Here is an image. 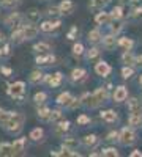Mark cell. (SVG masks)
<instances>
[{
    "label": "cell",
    "instance_id": "6da1fadb",
    "mask_svg": "<svg viewBox=\"0 0 142 157\" xmlns=\"http://www.w3.org/2000/svg\"><path fill=\"white\" fill-rule=\"evenodd\" d=\"M25 121H27V116L25 113L19 112V110H13V115L10 118V121L6 123V126L3 127L5 134L11 135V137H19L24 130Z\"/></svg>",
    "mask_w": 142,
    "mask_h": 157
},
{
    "label": "cell",
    "instance_id": "7a4b0ae2",
    "mask_svg": "<svg viewBox=\"0 0 142 157\" xmlns=\"http://www.w3.org/2000/svg\"><path fill=\"white\" fill-rule=\"evenodd\" d=\"M29 88L25 80H14V82H8L6 83V96L11 98L16 102H24L27 98Z\"/></svg>",
    "mask_w": 142,
    "mask_h": 157
},
{
    "label": "cell",
    "instance_id": "3957f363",
    "mask_svg": "<svg viewBox=\"0 0 142 157\" xmlns=\"http://www.w3.org/2000/svg\"><path fill=\"white\" fill-rule=\"evenodd\" d=\"M139 140V134L134 127H131L130 124H126L123 127H120V135H119V146H123V148H130V146H134Z\"/></svg>",
    "mask_w": 142,
    "mask_h": 157
},
{
    "label": "cell",
    "instance_id": "277c9868",
    "mask_svg": "<svg viewBox=\"0 0 142 157\" xmlns=\"http://www.w3.org/2000/svg\"><path fill=\"white\" fill-rule=\"evenodd\" d=\"M3 27L8 29V30H14L18 27H21V25L25 24V16L24 13H21L19 10H11L8 14L3 17Z\"/></svg>",
    "mask_w": 142,
    "mask_h": 157
},
{
    "label": "cell",
    "instance_id": "5b68a950",
    "mask_svg": "<svg viewBox=\"0 0 142 157\" xmlns=\"http://www.w3.org/2000/svg\"><path fill=\"white\" fill-rule=\"evenodd\" d=\"M92 94H93V101H95L96 110L103 109L104 105H108L109 102H112V93H111V91H109L104 85L96 86V88L92 91Z\"/></svg>",
    "mask_w": 142,
    "mask_h": 157
},
{
    "label": "cell",
    "instance_id": "8992f818",
    "mask_svg": "<svg viewBox=\"0 0 142 157\" xmlns=\"http://www.w3.org/2000/svg\"><path fill=\"white\" fill-rule=\"evenodd\" d=\"M71 129H73V123L65 118V120H62V121L51 126V134L57 140H63L65 137H68L71 134Z\"/></svg>",
    "mask_w": 142,
    "mask_h": 157
},
{
    "label": "cell",
    "instance_id": "52a82bcc",
    "mask_svg": "<svg viewBox=\"0 0 142 157\" xmlns=\"http://www.w3.org/2000/svg\"><path fill=\"white\" fill-rule=\"evenodd\" d=\"M67 80L74 85V86H79V85H84L87 80H88V71L82 66H76L70 71L68 77H67Z\"/></svg>",
    "mask_w": 142,
    "mask_h": 157
},
{
    "label": "cell",
    "instance_id": "ba28073f",
    "mask_svg": "<svg viewBox=\"0 0 142 157\" xmlns=\"http://www.w3.org/2000/svg\"><path fill=\"white\" fill-rule=\"evenodd\" d=\"M35 66L38 68H43V69H47V68H52L59 63V58L54 52H47V54H36L35 58Z\"/></svg>",
    "mask_w": 142,
    "mask_h": 157
},
{
    "label": "cell",
    "instance_id": "9c48e42d",
    "mask_svg": "<svg viewBox=\"0 0 142 157\" xmlns=\"http://www.w3.org/2000/svg\"><path fill=\"white\" fill-rule=\"evenodd\" d=\"M40 32L41 35H55L57 30L62 29V17H55V19H43L40 24Z\"/></svg>",
    "mask_w": 142,
    "mask_h": 157
},
{
    "label": "cell",
    "instance_id": "30bf717a",
    "mask_svg": "<svg viewBox=\"0 0 142 157\" xmlns=\"http://www.w3.org/2000/svg\"><path fill=\"white\" fill-rule=\"evenodd\" d=\"M29 151V137H16L13 140V157H22Z\"/></svg>",
    "mask_w": 142,
    "mask_h": 157
},
{
    "label": "cell",
    "instance_id": "8fae6325",
    "mask_svg": "<svg viewBox=\"0 0 142 157\" xmlns=\"http://www.w3.org/2000/svg\"><path fill=\"white\" fill-rule=\"evenodd\" d=\"M65 82V74L62 71H55L52 74L46 72V78H44V85L51 90H55V88H60L62 83Z\"/></svg>",
    "mask_w": 142,
    "mask_h": 157
},
{
    "label": "cell",
    "instance_id": "7c38bea8",
    "mask_svg": "<svg viewBox=\"0 0 142 157\" xmlns=\"http://www.w3.org/2000/svg\"><path fill=\"white\" fill-rule=\"evenodd\" d=\"M130 98V90H128L126 85L120 83V85H115L114 91H112V102L120 105V104H125Z\"/></svg>",
    "mask_w": 142,
    "mask_h": 157
},
{
    "label": "cell",
    "instance_id": "4fadbf2b",
    "mask_svg": "<svg viewBox=\"0 0 142 157\" xmlns=\"http://www.w3.org/2000/svg\"><path fill=\"white\" fill-rule=\"evenodd\" d=\"M99 120L104 123V124H119L120 123V116L119 112H115L114 109H99Z\"/></svg>",
    "mask_w": 142,
    "mask_h": 157
},
{
    "label": "cell",
    "instance_id": "5bb4252c",
    "mask_svg": "<svg viewBox=\"0 0 142 157\" xmlns=\"http://www.w3.org/2000/svg\"><path fill=\"white\" fill-rule=\"evenodd\" d=\"M112 71H114V68L111 66L106 60H103V58L98 60L96 63H93V72L98 77H101V78H108L112 74Z\"/></svg>",
    "mask_w": 142,
    "mask_h": 157
},
{
    "label": "cell",
    "instance_id": "9a60e30c",
    "mask_svg": "<svg viewBox=\"0 0 142 157\" xmlns=\"http://www.w3.org/2000/svg\"><path fill=\"white\" fill-rule=\"evenodd\" d=\"M44 78H46V72L43 68H35L30 71V74L27 75V82L30 86H38V85H44Z\"/></svg>",
    "mask_w": 142,
    "mask_h": 157
},
{
    "label": "cell",
    "instance_id": "2e32d148",
    "mask_svg": "<svg viewBox=\"0 0 142 157\" xmlns=\"http://www.w3.org/2000/svg\"><path fill=\"white\" fill-rule=\"evenodd\" d=\"M22 30H24V38H25V43L29 41H35V39L40 36V25L38 24H32V22H25L22 25Z\"/></svg>",
    "mask_w": 142,
    "mask_h": 157
},
{
    "label": "cell",
    "instance_id": "e0dca14e",
    "mask_svg": "<svg viewBox=\"0 0 142 157\" xmlns=\"http://www.w3.org/2000/svg\"><path fill=\"white\" fill-rule=\"evenodd\" d=\"M119 36L117 35H114L111 32L104 33L103 35V39H101V47L104 49L106 52H112L115 49H119Z\"/></svg>",
    "mask_w": 142,
    "mask_h": 157
},
{
    "label": "cell",
    "instance_id": "ac0fdd59",
    "mask_svg": "<svg viewBox=\"0 0 142 157\" xmlns=\"http://www.w3.org/2000/svg\"><path fill=\"white\" fill-rule=\"evenodd\" d=\"M99 145H101V138L96 134H87V135L81 137V146L84 149L92 151V149L99 148Z\"/></svg>",
    "mask_w": 142,
    "mask_h": 157
},
{
    "label": "cell",
    "instance_id": "d6986e66",
    "mask_svg": "<svg viewBox=\"0 0 142 157\" xmlns=\"http://www.w3.org/2000/svg\"><path fill=\"white\" fill-rule=\"evenodd\" d=\"M29 140L33 143V145H43L46 141V130L41 126H36L32 127L30 132H29Z\"/></svg>",
    "mask_w": 142,
    "mask_h": 157
},
{
    "label": "cell",
    "instance_id": "ffe728a7",
    "mask_svg": "<svg viewBox=\"0 0 142 157\" xmlns=\"http://www.w3.org/2000/svg\"><path fill=\"white\" fill-rule=\"evenodd\" d=\"M60 148L67 149V151L77 152V151H79V148H82L81 146V138H76L73 135H68V137H65L63 140H60Z\"/></svg>",
    "mask_w": 142,
    "mask_h": 157
},
{
    "label": "cell",
    "instance_id": "44dd1931",
    "mask_svg": "<svg viewBox=\"0 0 142 157\" xmlns=\"http://www.w3.org/2000/svg\"><path fill=\"white\" fill-rule=\"evenodd\" d=\"M125 104H126L128 113L142 115V98H140V96H130Z\"/></svg>",
    "mask_w": 142,
    "mask_h": 157
},
{
    "label": "cell",
    "instance_id": "7402d4cb",
    "mask_svg": "<svg viewBox=\"0 0 142 157\" xmlns=\"http://www.w3.org/2000/svg\"><path fill=\"white\" fill-rule=\"evenodd\" d=\"M103 49L101 46H90L87 50H85V55H84V60L87 63H96L98 60H101V55H103Z\"/></svg>",
    "mask_w": 142,
    "mask_h": 157
},
{
    "label": "cell",
    "instance_id": "603a6c76",
    "mask_svg": "<svg viewBox=\"0 0 142 157\" xmlns=\"http://www.w3.org/2000/svg\"><path fill=\"white\" fill-rule=\"evenodd\" d=\"M24 16H25V22H32V24H40L44 17L43 11L40 8H35V6L29 8L27 11H24Z\"/></svg>",
    "mask_w": 142,
    "mask_h": 157
},
{
    "label": "cell",
    "instance_id": "cb8c5ba5",
    "mask_svg": "<svg viewBox=\"0 0 142 157\" xmlns=\"http://www.w3.org/2000/svg\"><path fill=\"white\" fill-rule=\"evenodd\" d=\"M74 98H76V96L71 93V91H62V93L57 94V98H55V105L68 110V107L71 105V102H73Z\"/></svg>",
    "mask_w": 142,
    "mask_h": 157
},
{
    "label": "cell",
    "instance_id": "d4e9b609",
    "mask_svg": "<svg viewBox=\"0 0 142 157\" xmlns=\"http://www.w3.org/2000/svg\"><path fill=\"white\" fill-rule=\"evenodd\" d=\"M93 22H95V25H98V27H108V25L112 22L111 11L101 10V11L95 13V16H93Z\"/></svg>",
    "mask_w": 142,
    "mask_h": 157
},
{
    "label": "cell",
    "instance_id": "484cf974",
    "mask_svg": "<svg viewBox=\"0 0 142 157\" xmlns=\"http://www.w3.org/2000/svg\"><path fill=\"white\" fill-rule=\"evenodd\" d=\"M103 30H101V27H93L92 30H88V33H87V43L90 44V46H101V39H103Z\"/></svg>",
    "mask_w": 142,
    "mask_h": 157
},
{
    "label": "cell",
    "instance_id": "4316f807",
    "mask_svg": "<svg viewBox=\"0 0 142 157\" xmlns=\"http://www.w3.org/2000/svg\"><path fill=\"white\" fill-rule=\"evenodd\" d=\"M51 112H52V109H51L47 104H44V105H38L36 110H35V115H36V120L40 123H44V124H49V118H51Z\"/></svg>",
    "mask_w": 142,
    "mask_h": 157
},
{
    "label": "cell",
    "instance_id": "83f0119b",
    "mask_svg": "<svg viewBox=\"0 0 142 157\" xmlns=\"http://www.w3.org/2000/svg\"><path fill=\"white\" fill-rule=\"evenodd\" d=\"M128 17H125V19H120V21H112L109 25H108V32H111V33H114V35H117V36H120L122 33H123V30H125V27H126V24H128Z\"/></svg>",
    "mask_w": 142,
    "mask_h": 157
},
{
    "label": "cell",
    "instance_id": "f1b7e54d",
    "mask_svg": "<svg viewBox=\"0 0 142 157\" xmlns=\"http://www.w3.org/2000/svg\"><path fill=\"white\" fill-rule=\"evenodd\" d=\"M59 8H60L62 16H71L73 13L76 11L77 5H76L74 0H60V2H59Z\"/></svg>",
    "mask_w": 142,
    "mask_h": 157
},
{
    "label": "cell",
    "instance_id": "f546056e",
    "mask_svg": "<svg viewBox=\"0 0 142 157\" xmlns=\"http://www.w3.org/2000/svg\"><path fill=\"white\" fill-rule=\"evenodd\" d=\"M8 39L10 43H13L14 46H19V44H24L25 43V38H24V30H22V25L14 30H10V35H8Z\"/></svg>",
    "mask_w": 142,
    "mask_h": 157
},
{
    "label": "cell",
    "instance_id": "4dcf8cb0",
    "mask_svg": "<svg viewBox=\"0 0 142 157\" xmlns=\"http://www.w3.org/2000/svg\"><path fill=\"white\" fill-rule=\"evenodd\" d=\"M32 52L36 54H47V52H54V46L47 41H36L32 46Z\"/></svg>",
    "mask_w": 142,
    "mask_h": 157
},
{
    "label": "cell",
    "instance_id": "1f68e13d",
    "mask_svg": "<svg viewBox=\"0 0 142 157\" xmlns=\"http://www.w3.org/2000/svg\"><path fill=\"white\" fill-rule=\"evenodd\" d=\"M85 46H84V43H81V41H74L73 43V46H71V57L74 58V60H84V55H85Z\"/></svg>",
    "mask_w": 142,
    "mask_h": 157
},
{
    "label": "cell",
    "instance_id": "d6a6232c",
    "mask_svg": "<svg viewBox=\"0 0 142 157\" xmlns=\"http://www.w3.org/2000/svg\"><path fill=\"white\" fill-rule=\"evenodd\" d=\"M119 49L120 50H134L136 47V41L134 38H130V36H119Z\"/></svg>",
    "mask_w": 142,
    "mask_h": 157
},
{
    "label": "cell",
    "instance_id": "836d02e7",
    "mask_svg": "<svg viewBox=\"0 0 142 157\" xmlns=\"http://www.w3.org/2000/svg\"><path fill=\"white\" fill-rule=\"evenodd\" d=\"M47 101H49V93H47V91H43V90L36 91V93L32 96V102H33L35 107L44 105V104H47Z\"/></svg>",
    "mask_w": 142,
    "mask_h": 157
},
{
    "label": "cell",
    "instance_id": "e575fe53",
    "mask_svg": "<svg viewBox=\"0 0 142 157\" xmlns=\"http://www.w3.org/2000/svg\"><path fill=\"white\" fill-rule=\"evenodd\" d=\"M62 120H65V109L55 105V107L52 109V112H51L49 124L52 126V124H55V123H59V121H62Z\"/></svg>",
    "mask_w": 142,
    "mask_h": 157
},
{
    "label": "cell",
    "instance_id": "d590c367",
    "mask_svg": "<svg viewBox=\"0 0 142 157\" xmlns=\"http://www.w3.org/2000/svg\"><path fill=\"white\" fill-rule=\"evenodd\" d=\"M120 63L122 64H128V66H134V63H136V54H134V50H122V54H120Z\"/></svg>",
    "mask_w": 142,
    "mask_h": 157
},
{
    "label": "cell",
    "instance_id": "8d00e7d4",
    "mask_svg": "<svg viewBox=\"0 0 142 157\" xmlns=\"http://www.w3.org/2000/svg\"><path fill=\"white\" fill-rule=\"evenodd\" d=\"M43 14L44 17H49V19H55V17H63L62 13H60V8H59V3L57 5H47L44 10H43Z\"/></svg>",
    "mask_w": 142,
    "mask_h": 157
},
{
    "label": "cell",
    "instance_id": "74e56055",
    "mask_svg": "<svg viewBox=\"0 0 142 157\" xmlns=\"http://www.w3.org/2000/svg\"><path fill=\"white\" fill-rule=\"evenodd\" d=\"M111 17H112V21L125 19V17H126V14H125V6H123L122 3L114 5V6L111 8Z\"/></svg>",
    "mask_w": 142,
    "mask_h": 157
},
{
    "label": "cell",
    "instance_id": "f35d334b",
    "mask_svg": "<svg viewBox=\"0 0 142 157\" xmlns=\"http://www.w3.org/2000/svg\"><path fill=\"white\" fill-rule=\"evenodd\" d=\"M126 124H130L131 127H134L136 130L142 129V115H136V113H128V120Z\"/></svg>",
    "mask_w": 142,
    "mask_h": 157
},
{
    "label": "cell",
    "instance_id": "ab89813d",
    "mask_svg": "<svg viewBox=\"0 0 142 157\" xmlns=\"http://www.w3.org/2000/svg\"><path fill=\"white\" fill-rule=\"evenodd\" d=\"M126 17L130 21H142V3L136 5V6H130Z\"/></svg>",
    "mask_w": 142,
    "mask_h": 157
},
{
    "label": "cell",
    "instance_id": "60d3db41",
    "mask_svg": "<svg viewBox=\"0 0 142 157\" xmlns=\"http://www.w3.org/2000/svg\"><path fill=\"white\" fill-rule=\"evenodd\" d=\"M136 68L134 66H128V64H122L120 68V77L123 80H131V78L136 75Z\"/></svg>",
    "mask_w": 142,
    "mask_h": 157
},
{
    "label": "cell",
    "instance_id": "b9f144b4",
    "mask_svg": "<svg viewBox=\"0 0 142 157\" xmlns=\"http://www.w3.org/2000/svg\"><path fill=\"white\" fill-rule=\"evenodd\" d=\"M119 135H120V129H111L106 132L103 140L106 143H109V145H115V143H119Z\"/></svg>",
    "mask_w": 142,
    "mask_h": 157
},
{
    "label": "cell",
    "instance_id": "7bdbcfd3",
    "mask_svg": "<svg viewBox=\"0 0 142 157\" xmlns=\"http://www.w3.org/2000/svg\"><path fill=\"white\" fill-rule=\"evenodd\" d=\"M101 155L103 157H120V149L115 145H109L106 148H101Z\"/></svg>",
    "mask_w": 142,
    "mask_h": 157
},
{
    "label": "cell",
    "instance_id": "ee69618b",
    "mask_svg": "<svg viewBox=\"0 0 142 157\" xmlns=\"http://www.w3.org/2000/svg\"><path fill=\"white\" fill-rule=\"evenodd\" d=\"M0 155L13 157V141H0Z\"/></svg>",
    "mask_w": 142,
    "mask_h": 157
},
{
    "label": "cell",
    "instance_id": "f6af8a7d",
    "mask_svg": "<svg viewBox=\"0 0 142 157\" xmlns=\"http://www.w3.org/2000/svg\"><path fill=\"white\" fill-rule=\"evenodd\" d=\"M92 123H93L92 116L87 115V113H79V115H77V118H76V124L79 126V127H87V126H90Z\"/></svg>",
    "mask_w": 142,
    "mask_h": 157
},
{
    "label": "cell",
    "instance_id": "bcb514c9",
    "mask_svg": "<svg viewBox=\"0 0 142 157\" xmlns=\"http://www.w3.org/2000/svg\"><path fill=\"white\" fill-rule=\"evenodd\" d=\"M22 0H0V8H3V10H18L19 5H21Z\"/></svg>",
    "mask_w": 142,
    "mask_h": 157
},
{
    "label": "cell",
    "instance_id": "7dc6e473",
    "mask_svg": "<svg viewBox=\"0 0 142 157\" xmlns=\"http://www.w3.org/2000/svg\"><path fill=\"white\" fill-rule=\"evenodd\" d=\"M13 115V110H8L5 107H0V129H3L6 123L10 121V118Z\"/></svg>",
    "mask_w": 142,
    "mask_h": 157
},
{
    "label": "cell",
    "instance_id": "c3c4849f",
    "mask_svg": "<svg viewBox=\"0 0 142 157\" xmlns=\"http://www.w3.org/2000/svg\"><path fill=\"white\" fill-rule=\"evenodd\" d=\"M88 10L92 11V13H98L101 10H104L106 8V3L103 2V0H88Z\"/></svg>",
    "mask_w": 142,
    "mask_h": 157
},
{
    "label": "cell",
    "instance_id": "681fc988",
    "mask_svg": "<svg viewBox=\"0 0 142 157\" xmlns=\"http://www.w3.org/2000/svg\"><path fill=\"white\" fill-rule=\"evenodd\" d=\"M13 46H14V44L10 43V39L0 46V47H2V58L3 60H10L11 58V55H13Z\"/></svg>",
    "mask_w": 142,
    "mask_h": 157
},
{
    "label": "cell",
    "instance_id": "f907efd6",
    "mask_svg": "<svg viewBox=\"0 0 142 157\" xmlns=\"http://www.w3.org/2000/svg\"><path fill=\"white\" fill-rule=\"evenodd\" d=\"M77 36H79V29H77L76 25H71L65 38L68 39V41H73L74 43V41H77Z\"/></svg>",
    "mask_w": 142,
    "mask_h": 157
},
{
    "label": "cell",
    "instance_id": "816d5d0a",
    "mask_svg": "<svg viewBox=\"0 0 142 157\" xmlns=\"http://www.w3.org/2000/svg\"><path fill=\"white\" fill-rule=\"evenodd\" d=\"M0 75H3L5 78H10L13 75V68L10 64H0Z\"/></svg>",
    "mask_w": 142,
    "mask_h": 157
},
{
    "label": "cell",
    "instance_id": "f5cc1de1",
    "mask_svg": "<svg viewBox=\"0 0 142 157\" xmlns=\"http://www.w3.org/2000/svg\"><path fill=\"white\" fill-rule=\"evenodd\" d=\"M77 109H82V101H81V96H76L71 102V105L68 107V112H74Z\"/></svg>",
    "mask_w": 142,
    "mask_h": 157
},
{
    "label": "cell",
    "instance_id": "db71d44e",
    "mask_svg": "<svg viewBox=\"0 0 142 157\" xmlns=\"http://www.w3.org/2000/svg\"><path fill=\"white\" fill-rule=\"evenodd\" d=\"M134 68L137 71H142V54H136V63H134Z\"/></svg>",
    "mask_w": 142,
    "mask_h": 157
},
{
    "label": "cell",
    "instance_id": "11a10c76",
    "mask_svg": "<svg viewBox=\"0 0 142 157\" xmlns=\"http://www.w3.org/2000/svg\"><path fill=\"white\" fill-rule=\"evenodd\" d=\"M52 157H63V151H62V148L59 146V148H55V149H51V152H49Z\"/></svg>",
    "mask_w": 142,
    "mask_h": 157
},
{
    "label": "cell",
    "instance_id": "9f6ffc18",
    "mask_svg": "<svg viewBox=\"0 0 142 157\" xmlns=\"http://www.w3.org/2000/svg\"><path fill=\"white\" fill-rule=\"evenodd\" d=\"M130 157H142V151L140 149H133L130 152Z\"/></svg>",
    "mask_w": 142,
    "mask_h": 157
},
{
    "label": "cell",
    "instance_id": "6f0895ef",
    "mask_svg": "<svg viewBox=\"0 0 142 157\" xmlns=\"http://www.w3.org/2000/svg\"><path fill=\"white\" fill-rule=\"evenodd\" d=\"M142 2V0H128V5L130 6H136V5H139Z\"/></svg>",
    "mask_w": 142,
    "mask_h": 157
},
{
    "label": "cell",
    "instance_id": "680465c9",
    "mask_svg": "<svg viewBox=\"0 0 142 157\" xmlns=\"http://www.w3.org/2000/svg\"><path fill=\"white\" fill-rule=\"evenodd\" d=\"M6 41H8V38H6V36L2 33V32H0V46H2L3 43H6Z\"/></svg>",
    "mask_w": 142,
    "mask_h": 157
},
{
    "label": "cell",
    "instance_id": "91938a15",
    "mask_svg": "<svg viewBox=\"0 0 142 157\" xmlns=\"http://www.w3.org/2000/svg\"><path fill=\"white\" fill-rule=\"evenodd\" d=\"M137 83H139V86H140V90H142V72H140L139 77H137Z\"/></svg>",
    "mask_w": 142,
    "mask_h": 157
},
{
    "label": "cell",
    "instance_id": "94428289",
    "mask_svg": "<svg viewBox=\"0 0 142 157\" xmlns=\"http://www.w3.org/2000/svg\"><path fill=\"white\" fill-rule=\"evenodd\" d=\"M119 2H120L122 5H125V3H128V0H119Z\"/></svg>",
    "mask_w": 142,
    "mask_h": 157
},
{
    "label": "cell",
    "instance_id": "6125c7cd",
    "mask_svg": "<svg viewBox=\"0 0 142 157\" xmlns=\"http://www.w3.org/2000/svg\"><path fill=\"white\" fill-rule=\"evenodd\" d=\"M40 2H46V3H51V2H54V0H40Z\"/></svg>",
    "mask_w": 142,
    "mask_h": 157
},
{
    "label": "cell",
    "instance_id": "be15d7a7",
    "mask_svg": "<svg viewBox=\"0 0 142 157\" xmlns=\"http://www.w3.org/2000/svg\"><path fill=\"white\" fill-rule=\"evenodd\" d=\"M3 58H2V47H0V61H2Z\"/></svg>",
    "mask_w": 142,
    "mask_h": 157
},
{
    "label": "cell",
    "instance_id": "e7e4bbea",
    "mask_svg": "<svg viewBox=\"0 0 142 157\" xmlns=\"http://www.w3.org/2000/svg\"><path fill=\"white\" fill-rule=\"evenodd\" d=\"M103 2H104V3L108 5V3H111V0H103Z\"/></svg>",
    "mask_w": 142,
    "mask_h": 157
},
{
    "label": "cell",
    "instance_id": "03108f58",
    "mask_svg": "<svg viewBox=\"0 0 142 157\" xmlns=\"http://www.w3.org/2000/svg\"><path fill=\"white\" fill-rule=\"evenodd\" d=\"M140 98H142V93H140Z\"/></svg>",
    "mask_w": 142,
    "mask_h": 157
}]
</instances>
